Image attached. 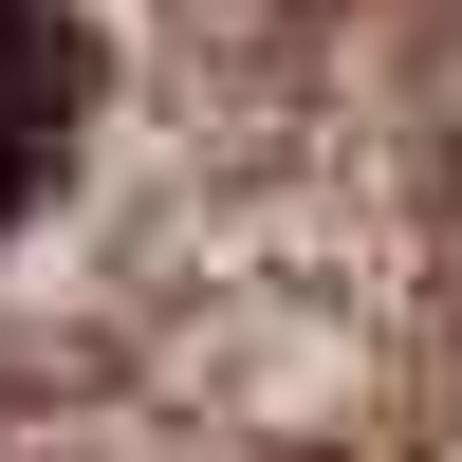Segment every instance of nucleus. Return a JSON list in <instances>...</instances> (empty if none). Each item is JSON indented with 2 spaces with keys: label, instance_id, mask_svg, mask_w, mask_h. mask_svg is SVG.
Instances as JSON below:
<instances>
[{
  "label": "nucleus",
  "instance_id": "obj_1",
  "mask_svg": "<svg viewBox=\"0 0 462 462\" xmlns=\"http://www.w3.org/2000/svg\"><path fill=\"white\" fill-rule=\"evenodd\" d=\"M37 167H56V19H37V0H0V222H19Z\"/></svg>",
  "mask_w": 462,
  "mask_h": 462
}]
</instances>
